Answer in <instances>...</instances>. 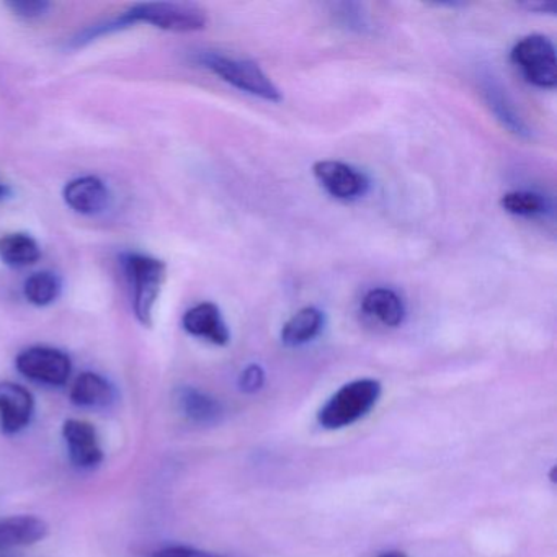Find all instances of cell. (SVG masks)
Here are the masks:
<instances>
[{
    "mask_svg": "<svg viewBox=\"0 0 557 557\" xmlns=\"http://www.w3.org/2000/svg\"><path fill=\"white\" fill-rule=\"evenodd\" d=\"M139 24L172 34H194L207 28L208 15L200 5L187 2H143L119 17L94 25V34L97 38L106 37Z\"/></svg>",
    "mask_w": 557,
    "mask_h": 557,
    "instance_id": "obj_1",
    "label": "cell"
},
{
    "mask_svg": "<svg viewBox=\"0 0 557 557\" xmlns=\"http://www.w3.org/2000/svg\"><path fill=\"white\" fill-rule=\"evenodd\" d=\"M383 387L377 380L363 377L344 384L319 409L318 422L325 430H342L367 417L380 400Z\"/></svg>",
    "mask_w": 557,
    "mask_h": 557,
    "instance_id": "obj_2",
    "label": "cell"
},
{
    "mask_svg": "<svg viewBox=\"0 0 557 557\" xmlns=\"http://www.w3.org/2000/svg\"><path fill=\"white\" fill-rule=\"evenodd\" d=\"M122 267L132 288L136 319L145 327H151L154 308L168 276V265L156 257L128 252L122 256Z\"/></svg>",
    "mask_w": 557,
    "mask_h": 557,
    "instance_id": "obj_3",
    "label": "cell"
},
{
    "mask_svg": "<svg viewBox=\"0 0 557 557\" xmlns=\"http://www.w3.org/2000/svg\"><path fill=\"white\" fill-rule=\"evenodd\" d=\"M200 63L211 73L216 74L224 83L250 96L259 97L267 102H282L283 96L273 81L263 73L259 64L250 60H237L218 53H205Z\"/></svg>",
    "mask_w": 557,
    "mask_h": 557,
    "instance_id": "obj_4",
    "label": "cell"
},
{
    "mask_svg": "<svg viewBox=\"0 0 557 557\" xmlns=\"http://www.w3.org/2000/svg\"><path fill=\"white\" fill-rule=\"evenodd\" d=\"M510 60L533 86L540 89H554L557 86L556 48L544 35L521 38L511 48Z\"/></svg>",
    "mask_w": 557,
    "mask_h": 557,
    "instance_id": "obj_5",
    "label": "cell"
},
{
    "mask_svg": "<svg viewBox=\"0 0 557 557\" xmlns=\"http://www.w3.org/2000/svg\"><path fill=\"white\" fill-rule=\"evenodd\" d=\"M17 370L35 383L64 386L73 373L71 358L51 347H32L18 355Z\"/></svg>",
    "mask_w": 557,
    "mask_h": 557,
    "instance_id": "obj_6",
    "label": "cell"
},
{
    "mask_svg": "<svg viewBox=\"0 0 557 557\" xmlns=\"http://www.w3.org/2000/svg\"><path fill=\"white\" fill-rule=\"evenodd\" d=\"M315 181L331 197L357 201L370 191L371 182L364 172L341 161H319L312 168Z\"/></svg>",
    "mask_w": 557,
    "mask_h": 557,
    "instance_id": "obj_7",
    "label": "cell"
},
{
    "mask_svg": "<svg viewBox=\"0 0 557 557\" xmlns=\"http://www.w3.org/2000/svg\"><path fill=\"white\" fill-rule=\"evenodd\" d=\"M35 412V399L27 387L2 381L0 383V430L5 435L22 432Z\"/></svg>",
    "mask_w": 557,
    "mask_h": 557,
    "instance_id": "obj_8",
    "label": "cell"
},
{
    "mask_svg": "<svg viewBox=\"0 0 557 557\" xmlns=\"http://www.w3.org/2000/svg\"><path fill=\"white\" fill-rule=\"evenodd\" d=\"M63 436L71 462L76 468L94 469L103 461L102 446L92 423L76 419L66 420Z\"/></svg>",
    "mask_w": 557,
    "mask_h": 557,
    "instance_id": "obj_9",
    "label": "cell"
},
{
    "mask_svg": "<svg viewBox=\"0 0 557 557\" xmlns=\"http://www.w3.org/2000/svg\"><path fill=\"white\" fill-rule=\"evenodd\" d=\"M63 198L67 207L84 216L103 213L110 203V190L97 175H84L66 184Z\"/></svg>",
    "mask_w": 557,
    "mask_h": 557,
    "instance_id": "obj_10",
    "label": "cell"
},
{
    "mask_svg": "<svg viewBox=\"0 0 557 557\" xmlns=\"http://www.w3.org/2000/svg\"><path fill=\"white\" fill-rule=\"evenodd\" d=\"M182 325L191 337L203 338L218 347H226L231 342L230 327L214 302H200L188 309Z\"/></svg>",
    "mask_w": 557,
    "mask_h": 557,
    "instance_id": "obj_11",
    "label": "cell"
},
{
    "mask_svg": "<svg viewBox=\"0 0 557 557\" xmlns=\"http://www.w3.org/2000/svg\"><path fill=\"white\" fill-rule=\"evenodd\" d=\"M178 409L190 422L198 425H216L223 420L224 407L216 397L194 386H181L175 391Z\"/></svg>",
    "mask_w": 557,
    "mask_h": 557,
    "instance_id": "obj_12",
    "label": "cell"
},
{
    "mask_svg": "<svg viewBox=\"0 0 557 557\" xmlns=\"http://www.w3.org/2000/svg\"><path fill=\"white\" fill-rule=\"evenodd\" d=\"M47 534V521L34 515L0 518V553L14 547L32 546L45 540Z\"/></svg>",
    "mask_w": 557,
    "mask_h": 557,
    "instance_id": "obj_13",
    "label": "cell"
},
{
    "mask_svg": "<svg viewBox=\"0 0 557 557\" xmlns=\"http://www.w3.org/2000/svg\"><path fill=\"white\" fill-rule=\"evenodd\" d=\"M115 386L107 377L86 371L77 377L71 389L74 406L84 409H109L116 403Z\"/></svg>",
    "mask_w": 557,
    "mask_h": 557,
    "instance_id": "obj_14",
    "label": "cell"
},
{
    "mask_svg": "<svg viewBox=\"0 0 557 557\" xmlns=\"http://www.w3.org/2000/svg\"><path fill=\"white\" fill-rule=\"evenodd\" d=\"M325 315L315 306L299 309L285 322L282 329L283 345L289 348L311 344L324 331Z\"/></svg>",
    "mask_w": 557,
    "mask_h": 557,
    "instance_id": "obj_15",
    "label": "cell"
},
{
    "mask_svg": "<svg viewBox=\"0 0 557 557\" xmlns=\"http://www.w3.org/2000/svg\"><path fill=\"white\" fill-rule=\"evenodd\" d=\"M507 90L502 89L500 84L494 79H485L482 84V96L487 102L488 109L492 110L498 122L520 138H530L531 132L527 123L521 119L520 113L515 109V103L507 96Z\"/></svg>",
    "mask_w": 557,
    "mask_h": 557,
    "instance_id": "obj_16",
    "label": "cell"
},
{
    "mask_svg": "<svg viewBox=\"0 0 557 557\" xmlns=\"http://www.w3.org/2000/svg\"><path fill=\"white\" fill-rule=\"evenodd\" d=\"M361 309L387 327H399L407 314L403 298L389 288L370 289L361 301Z\"/></svg>",
    "mask_w": 557,
    "mask_h": 557,
    "instance_id": "obj_17",
    "label": "cell"
},
{
    "mask_svg": "<svg viewBox=\"0 0 557 557\" xmlns=\"http://www.w3.org/2000/svg\"><path fill=\"white\" fill-rule=\"evenodd\" d=\"M41 259L37 239L25 233L5 234L0 237V260L12 269L35 265Z\"/></svg>",
    "mask_w": 557,
    "mask_h": 557,
    "instance_id": "obj_18",
    "label": "cell"
},
{
    "mask_svg": "<svg viewBox=\"0 0 557 557\" xmlns=\"http://www.w3.org/2000/svg\"><path fill=\"white\" fill-rule=\"evenodd\" d=\"M61 292H63V282L57 273L48 272V270L34 273L25 280V298L38 308H45V306L57 302Z\"/></svg>",
    "mask_w": 557,
    "mask_h": 557,
    "instance_id": "obj_19",
    "label": "cell"
},
{
    "mask_svg": "<svg viewBox=\"0 0 557 557\" xmlns=\"http://www.w3.org/2000/svg\"><path fill=\"white\" fill-rule=\"evenodd\" d=\"M500 207L513 216H540L549 210V201L536 191H508L500 198Z\"/></svg>",
    "mask_w": 557,
    "mask_h": 557,
    "instance_id": "obj_20",
    "label": "cell"
},
{
    "mask_svg": "<svg viewBox=\"0 0 557 557\" xmlns=\"http://www.w3.org/2000/svg\"><path fill=\"white\" fill-rule=\"evenodd\" d=\"M5 8L15 15V17L24 18V21H37L45 17L51 9L50 2L47 0H12L8 2Z\"/></svg>",
    "mask_w": 557,
    "mask_h": 557,
    "instance_id": "obj_21",
    "label": "cell"
},
{
    "mask_svg": "<svg viewBox=\"0 0 557 557\" xmlns=\"http://www.w3.org/2000/svg\"><path fill=\"white\" fill-rule=\"evenodd\" d=\"M265 384V371L260 364H249L239 376V389L246 394H256Z\"/></svg>",
    "mask_w": 557,
    "mask_h": 557,
    "instance_id": "obj_22",
    "label": "cell"
},
{
    "mask_svg": "<svg viewBox=\"0 0 557 557\" xmlns=\"http://www.w3.org/2000/svg\"><path fill=\"white\" fill-rule=\"evenodd\" d=\"M154 557H226L221 554L208 553V550L197 549L190 546H169L158 550Z\"/></svg>",
    "mask_w": 557,
    "mask_h": 557,
    "instance_id": "obj_23",
    "label": "cell"
},
{
    "mask_svg": "<svg viewBox=\"0 0 557 557\" xmlns=\"http://www.w3.org/2000/svg\"><path fill=\"white\" fill-rule=\"evenodd\" d=\"M337 9V15L344 22V25H348L350 28H357L358 32L367 28V21H364L363 12H351V4H338L335 5Z\"/></svg>",
    "mask_w": 557,
    "mask_h": 557,
    "instance_id": "obj_24",
    "label": "cell"
},
{
    "mask_svg": "<svg viewBox=\"0 0 557 557\" xmlns=\"http://www.w3.org/2000/svg\"><path fill=\"white\" fill-rule=\"evenodd\" d=\"M520 8L527 9L530 12H537V14H556L557 5L554 2H524V4H520Z\"/></svg>",
    "mask_w": 557,
    "mask_h": 557,
    "instance_id": "obj_25",
    "label": "cell"
},
{
    "mask_svg": "<svg viewBox=\"0 0 557 557\" xmlns=\"http://www.w3.org/2000/svg\"><path fill=\"white\" fill-rule=\"evenodd\" d=\"M12 197V188L11 185L4 184V182H0V203H4L5 200Z\"/></svg>",
    "mask_w": 557,
    "mask_h": 557,
    "instance_id": "obj_26",
    "label": "cell"
},
{
    "mask_svg": "<svg viewBox=\"0 0 557 557\" xmlns=\"http://www.w3.org/2000/svg\"><path fill=\"white\" fill-rule=\"evenodd\" d=\"M377 557H407L406 554L400 550H386V553L380 554Z\"/></svg>",
    "mask_w": 557,
    "mask_h": 557,
    "instance_id": "obj_27",
    "label": "cell"
}]
</instances>
